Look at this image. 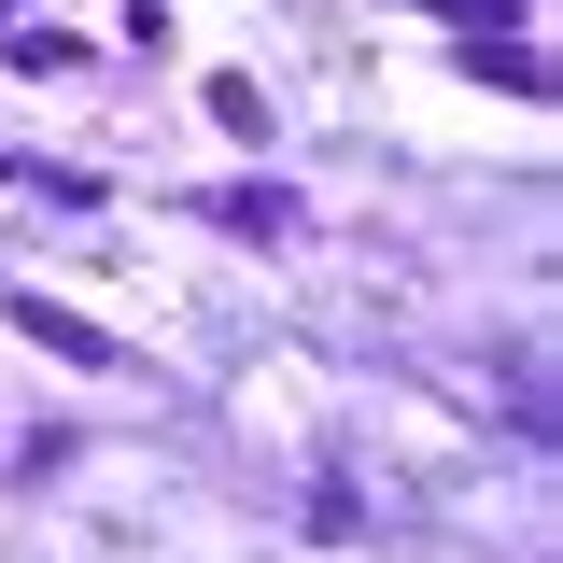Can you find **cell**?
<instances>
[{"mask_svg":"<svg viewBox=\"0 0 563 563\" xmlns=\"http://www.w3.org/2000/svg\"><path fill=\"white\" fill-rule=\"evenodd\" d=\"M14 324H29L43 352H57V366H113V339H99L85 310H57V296H14Z\"/></svg>","mask_w":563,"mask_h":563,"instance_id":"obj_1","label":"cell"},{"mask_svg":"<svg viewBox=\"0 0 563 563\" xmlns=\"http://www.w3.org/2000/svg\"><path fill=\"white\" fill-rule=\"evenodd\" d=\"M465 70H479V85H507V99H550V70L521 57V43H507V29H493V43H465Z\"/></svg>","mask_w":563,"mask_h":563,"instance_id":"obj_2","label":"cell"},{"mask_svg":"<svg viewBox=\"0 0 563 563\" xmlns=\"http://www.w3.org/2000/svg\"><path fill=\"white\" fill-rule=\"evenodd\" d=\"M211 128L254 141V128H268V85H254V70H211Z\"/></svg>","mask_w":563,"mask_h":563,"instance_id":"obj_3","label":"cell"},{"mask_svg":"<svg viewBox=\"0 0 563 563\" xmlns=\"http://www.w3.org/2000/svg\"><path fill=\"white\" fill-rule=\"evenodd\" d=\"M437 14H451V29H479V43L507 29V0H437Z\"/></svg>","mask_w":563,"mask_h":563,"instance_id":"obj_4","label":"cell"},{"mask_svg":"<svg viewBox=\"0 0 563 563\" xmlns=\"http://www.w3.org/2000/svg\"><path fill=\"white\" fill-rule=\"evenodd\" d=\"M0 29H14V0H0Z\"/></svg>","mask_w":563,"mask_h":563,"instance_id":"obj_5","label":"cell"}]
</instances>
